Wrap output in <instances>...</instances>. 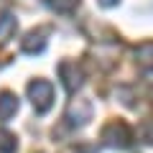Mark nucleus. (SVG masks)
<instances>
[{"mask_svg":"<svg viewBox=\"0 0 153 153\" xmlns=\"http://www.w3.org/2000/svg\"><path fill=\"white\" fill-rule=\"evenodd\" d=\"M100 138H102L105 146L117 148V151H125V148L133 146V130H130V125L123 123V120H110L107 125L102 128Z\"/></svg>","mask_w":153,"mask_h":153,"instance_id":"f257e3e1","label":"nucleus"},{"mask_svg":"<svg viewBox=\"0 0 153 153\" xmlns=\"http://www.w3.org/2000/svg\"><path fill=\"white\" fill-rule=\"evenodd\" d=\"M28 97H31L38 115L49 112L51 105H54V84L46 82V79H36V82L28 84Z\"/></svg>","mask_w":153,"mask_h":153,"instance_id":"f03ea898","label":"nucleus"},{"mask_svg":"<svg viewBox=\"0 0 153 153\" xmlns=\"http://www.w3.org/2000/svg\"><path fill=\"white\" fill-rule=\"evenodd\" d=\"M64 120L69 123L71 128H82V125H87V123L92 120V102H89V100H84V97L71 100L69 107H66Z\"/></svg>","mask_w":153,"mask_h":153,"instance_id":"7ed1b4c3","label":"nucleus"},{"mask_svg":"<svg viewBox=\"0 0 153 153\" xmlns=\"http://www.w3.org/2000/svg\"><path fill=\"white\" fill-rule=\"evenodd\" d=\"M59 76H61V84H64V89L69 94H74L84 82V74L76 66V61H61L59 64Z\"/></svg>","mask_w":153,"mask_h":153,"instance_id":"20e7f679","label":"nucleus"},{"mask_svg":"<svg viewBox=\"0 0 153 153\" xmlns=\"http://www.w3.org/2000/svg\"><path fill=\"white\" fill-rule=\"evenodd\" d=\"M21 49L26 54H41L46 49V31H31L26 38H23Z\"/></svg>","mask_w":153,"mask_h":153,"instance_id":"39448f33","label":"nucleus"},{"mask_svg":"<svg viewBox=\"0 0 153 153\" xmlns=\"http://www.w3.org/2000/svg\"><path fill=\"white\" fill-rule=\"evenodd\" d=\"M135 64L143 71H153V41H143L135 49Z\"/></svg>","mask_w":153,"mask_h":153,"instance_id":"423d86ee","label":"nucleus"},{"mask_svg":"<svg viewBox=\"0 0 153 153\" xmlns=\"http://www.w3.org/2000/svg\"><path fill=\"white\" fill-rule=\"evenodd\" d=\"M16 112H18V97L13 92H3L0 94V123H8Z\"/></svg>","mask_w":153,"mask_h":153,"instance_id":"0eeeda50","label":"nucleus"},{"mask_svg":"<svg viewBox=\"0 0 153 153\" xmlns=\"http://www.w3.org/2000/svg\"><path fill=\"white\" fill-rule=\"evenodd\" d=\"M18 28V21L13 13H0V44H8Z\"/></svg>","mask_w":153,"mask_h":153,"instance_id":"6e6552de","label":"nucleus"},{"mask_svg":"<svg viewBox=\"0 0 153 153\" xmlns=\"http://www.w3.org/2000/svg\"><path fill=\"white\" fill-rule=\"evenodd\" d=\"M46 5L56 13H71L76 5H79V0H46Z\"/></svg>","mask_w":153,"mask_h":153,"instance_id":"1a4fd4ad","label":"nucleus"},{"mask_svg":"<svg viewBox=\"0 0 153 153\" xmlns=\"http://www.w3.org/2000/svg\"><path fill=\"white\" fill-rule=\"evenodd\" d=\"M138 138L148 146H153V117H146V120L138 125Z\"/></svg>","mask_w":153,"mask_h":153,"instance_id":"9d476101","label":"nucleus"},{"mask_svg":"<svg viewBox=\"0 0 153 153\" xmlns=\"http://www.w3.org/2000/svg\"><path fill=\"white\" fill-rule=\"evenodd\" d=\"M18 143H16V135L8 130H0V153H16Z\"/></svg>","mask_w":153,"mask_h":153,"instance_id":"9b49d317","label":"nucleus"},{"mask_svg":"<svg viewBox=\"0 0 153 153\" xmlns=\"http://www.w3.org/2000/svg\"><path fill=\"white\" fill-rule=\"evenodd\" d=\"M94 148L92 146H84V143H69V146H64L59 153H92Z\"/></svg>","mask_w":153,"mask_h":153,"instance_id":"f8f14e48","label":"nucleus"},{"mask_svg":"<svg viewBox=\"0 0 153 153\" xmlns=\"http://www.w3.org/2000/svg\"><path fill=\"white\" fill-rule=\"evenodd\" d=\"M100 5L102 8H112V5H117V0H100Z\"/></svg>","mask_w":153,"mask_h":153,"instance_id":"ddd939ff","label":"nucleus"}]
</instances>
